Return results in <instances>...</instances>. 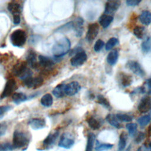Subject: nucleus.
Here are the masks:
<instances>
[{
	"instance_id": "obj_14",
	"label": "nucleus",
	"mask_w": 151,
	"mask_h": 151,
	"mask_svg": "<svg viewBox=\"0 0 151 151\" xmlns=\"http://www.w3.org/2000/svg\"><path fill=\"white\" fill-rule=\"evenodd\" d=\"M44 79L41 77H31L24 80V85L28 88H35L42 85Z\"/></svg>"
},
{
	"instance_id": "obj_32",
	"label": "nucleus",
	"mask_w": 151,
	"mask_h": 151,
	"mask_svg": "<svg viewBox=\"0 0 151 151\" xmlns=\"http://www.w3.org/2000/svg\"><path fill=\"white\" fill-rule=\"evenodd\" d=\"M97 102L104 106L106 109H107L109 110H111V107L109 101L107 100V99L103 96L101 94H98L97 96Z\"/></svg>"
},
{
	"instance_id": "obj_20",
	"label": "nucleus",
	"mask_w": 151,
	"mask_h": 151,
	"mask_svg": "<svg viewBox=\"0 0 151 151\" xmlns=\"http://www.w3.org/2000/svg\"><path fill=\"white\" fill-rule=\"evenodd\" d=\"M119 81L123 87L130 86L133 82V77L131 75L121 73L119 75Z\"/></svg>"
},
{
	"instance_id": "obj_23",
	"label": "nucleus",
	"mask_w": 151,
	"mask_h": 151,
	"mask_svg": "<svg viewBox=\"0 0 151 151\" xmlns=\"http://www.w3.org/2000/svg\"><path fill=\"white\" fill-rule=\"evenodd\" d=\"M65 85L60 84L57 85L52 90L53 95L57 98H62L65 95Z\"/></svg>"
},
{
	"instance_id": "obj_3",
	"label": "nucleus",
	"mask_w": 151,
	"mask_h": 151,
	"mask_svg": "<svg viewBox=\"0 0 151 151\" xmlns=\"http://www.w3.org/2000/svg\"><path fill=\"white\" fill-rule=\"evenodd\" d=\"M12 73L14 75L23 80L32 77V71L24 61L17 63L12 68Z\"/></svg>"
},
{
	"instance_id": "obj_50",
	"label": "nucleus",
	"mask_w": 151,
	"mask_h": 151,
	"mask_svg": "<svg viewBox=\"0 0 151 151\" xmlns=\"http://www.w3.org/2000/svg\"><path fill=\"white\" fill-rule=\"evenodd\" d=\"M150 148H151V141L149 142V146H148Z\"/></svg>"
},
{
	"instance_id": "obj_25",
	"label": "nucleus",
	"mask_w": 151,
	"mask_h": 151,
	"mask_svg": "<svg viewBox=\"0 0 151 151\" xmlns=\"http://www.w3.org/2000/svg\"><path fill=\"white\" fill-rule=\"evenodd\" d=\"M139 20L143 25H149L151 23V12L147 10L143 11L139 16Z\"/></svg>"
},
{
	"instance_id": "obj_40",
	"label": "nucleus",
	"mask_w": 151,
	"mask_h": 151,
	"mask_svg": "<svg viewBox=\"0 0 151 151\" xmlns=\"http://www.w3.org/2000/svg\"><path fill=\"white\" fill-rule=\"evenodd\" d=\"M71 29H73V21L62 25L61 27L58 28L57 29V31H60V32H65V31H68L71 30Z\"/></svg>"
},
{
	"instance_id": "obj_29",
	"label": "nucleus",
	"mask_w": 151,
	"mask_h": 151,
	"mask_svg": "<svg viewBox=\"0 0 151 151\" xmlns=\"http://www.w3.org/2000/svg\"><path fill=\"white\" fill-rule=\"evenodd\" d=\"M96 139V135L93 133H89L87 136V140L85 151H92Z\"/></svg>"
},
{
	"instance_id": "obj_4",
	"label": "nucleus",
	"mask_w": 151,
	"mask_h": 151,
	"mask_svg": "<svg viewBox=\"0 0 151 151\" xmlns=\"http://www.w3.org/2000/svg\"><path fill=\"white\" fill-rule=\"evenodd\" d=\"M27 35L25 31L18 29L14 31L10 35L9 39L13 46L16 47H22L27 41Z\"/></svg>"
},
{
	"instance_id": "obj_51",
	"label": "nucleus",
	"mask_w": 151,
	"mask_h": 151,
	"mask_svg": "<svg viewBox=\"0 0 151 151\" xmlns=\"http://www.w3.org/2000/svg\"><path fill=\"white\" fill-rule=\"evenodd\" d=\"M137 151H142V149H141V147L138 148V149L137 150Z\"/></svg>"
},
{
	"instance_id": "obj_49",
	"label": "nucleus",
	"mask_w": 151,
	"mask_h": 151,
	"mask_svg": "<svg viewBox=\"0 0 151 151\" xmlns=\"http://www.w3.org/2000/svg\"><path fill=\"white\" fill-rule=\"evenodd\" d=\"M148 133H149L150 136H151V126L149 127V129H148Z\"/></svg>"
},
{
	"instance_id": "obj_17",
	"label": "nucleus",
	"mask_w": 151,
	"mask_h": 151,
	"mask_svg": "<svg viewBox=\"0 0 151 151\" xmlns=\"http://www.w3.org/2000/svg\"><path fill=\"white\" fill-rule=\"evenodd\" d=\"M81 89L80 84L77 81H73L65 85V95L72 96L77 94Z\"/></svg>"
},
{
	"instance_id": "obj_34",
	"label": "nucleus",
	"mask_w": 151,
	"mask_h": 151,
	"mask_svg": "<svg viewBox=\"0 0 151 151\" xmlns=\"http://www.w3.org/2000/svg\"><path fill=\"white\" fill-rule=\"evenodd\" d=\"M151 121V116L150 114H146L139 117L137 120V123L141 127H145Z\"/></svg>"
},
{
	"instance_id": "obj_12",
	"label": "nucleus",
	"mask_w": 151,
	"mask_h": 151,
	"mask_svg": "<svg viewBox=\"0 0 151 151\" xmlns=\"http://www.w3.org/2000/svg\"><path fill=\"white\" fill-rule=\"evenodd\" d=\"M151 109V97L145 96L141 99L137 106V110L141 113H146Z\"/></svg>"
},
{
	"instance_id": "obj_31",
	"label": "nucleus",
	"mask_w": 151,
	"mask_h": 151,
	"mask_svg": "<svg viewBox=\"0 0 151 151\" xmlns=\"http://www.w3.org/2000/svg\"><path fill=\"white\" fill-rule=\"evenodd\" d=\"M142 51L145 54H148L151 52V37L146 38L141 44Z\"/></svg>"
},
{
	"instance_id": "obj_11",
	"label": "nucleus",
	"mask_w": 151,
	"mask_h": 151,
	"mask_svg": "<svg viewBox=\"0 0 151 151\" xmlns=\"http://www.w3.org/2000/svg\"><path fill=\"white\" fill-rule=\"evenodd\" d=\"M121 2L116 0H110L106 2L105 4L104 14L111 15L118 9L120 6Z\"/></svg>"
},
{
	"instance_id": "obj_47",
	"label": "nucleus",
	"mask_w": 151,
	"mask_h": 151,
	"mask_svg": "<svg viewBox=\"0 0 151 151\" xmlns=\"http://www.w3.org/2000/svg\"><path fill=\"white\" fill-rule=\"evenodd\" d=\"M146 85H147L148 88H149L150 90H151V77L146 80Z\"/></svg>"
},
{
	"instance_id": "obj_19",
	"label": "nucleus",
	"mask_w": 151,
	"mask_h": 151,
	"mask_svg": "<svg viewBox=\"0 0 151 151\" xmlns=\"http://www.w3.org/2000/svg\"><path fill=\"white\" fill-rule=\"evenodd\" d=\"M7 8H8V10L9 11V12L13 16L20 15V14L22 11V7L21 6L20 4L16 2H14V1L10 2L8 4Z\"/></svg>"
},
{
	"instance_id": "obj_16",
	"label": "nucleus",
	"mask_w": 151,
	"mask_h": 151,
	"mask_svg": "<svg viewBox=\"0 0 151 151\" xmlns=\"http://www.w3.org/2000/svg\"><path fill=\"white\" fill-rule=\"evenodd\" d=\"M38 65L45 69H50L54 65V61L52 58L42 55H38Z\"/></svg>"
},
{
	"instance_id": "obj_26",
	"label": "nucleus",
	"mask_w": 151,
	"mask_h": 151,
	"mask_svg": "<svg viewBox=\"0 0 151 151\" xmlns=\"http://www.w3.org/2000/svg\"><path fill=\"white\" fill-rule=\"evenodd\" d=\"M106 121L112 126L116 129L122 128V125L119 123V121L117 120L115 114H109L106 117Z\"/></svg>"
},
{
	"instance_id": "obj_33",
	"label": "nucleus",
	"mask_w": 151,
	"mask_h": 151,
	"mask_svg": "<svg viewBox=\"0 0 151 151\" xmlns=\"http://www.w3.org/2000/svg\"><path fill=\"white\" fill-rule=\"evenodd\" d=\"M113 144L110 143H100L98 140L96 141V146L95 147V151H104L111 149L113 147Z\"/></svg>"
},
{
	"instance_id": "obj_28",
	"label": "nucleus",
	"mask_w": 151,
	"mask_h": 151,
	"mask_svg": "<svg viewBox=\"0 0 151 151\" xmlns=\"http://www.w3.org/2000/svg\"><path fill=\"white\" fill-rule=\"evenodd\" d=\"M40 103L41 105H42L44 107H50L53 103V99L52 96L49 93H47L44 94L41 97Z\"/></svg>"
},
{
	"instance_id": "obj_30",
	"label": "nucleus",
	"mask_w": 151,
	"mask_h": 151,
	"mask_svg": "<svg viewBox=\"0 0 151 151\" xmlns=\"http://www.w3.org/2000/svg\"><path fill=\"white\" fill-rule=\"evenodd\" d=\"M127 134L124 132H122L119 136L118 143V151H123L126 146Z\"/></svg>"
},
{
	"instance_id": "obj_38",
	"label": "nucleus",
	"mask_w": 151,
	"mask_h": 151,
	"mask_svg": "<svg viewBox=\"0 0 151 151\" xmlns=\"http://www.w3.org/2000/svg\"><path fill=\"white\" fill-rule=\"evenodd\" d=\"M119 43V40L116 37H111L106 42L105 45V49L107 51L110 50L113 47L117 45Z\"/></svg>"
},
{
	"instance_id": "obj_44",
	"label": "nucleus",
	"mask_w": 151,
	"mask_h": 151,
	"mask_svg": "<svg viewBox=\"0 0 151 151\" xmlns=\"http://www.w3.org/2000/svg\"><path fill=\"white\" fill-rule=\"evenodd\" d=\"M12 107L9 105H4V106H0V116L3 115L8 111H9Z\"/></svg>"
},
{
	"instance_id": "obj_46",
	"label": "nucleus",
	"mask_w": 151,
	"mask_h": 151,
	"mask_svg": "<svg viewBox=\"0 0 151 151\" xmlns=\"http://www.w3.org/2000/svg\"><path fill=\"white\" fill-rule=\"evenodd\" d=\"M21 22L20 15H14L13 16V22L15 25L19 24Z\"/></svg>"
},
{
	"instance_id": "obj_2",
	"label": "nucleus",
	"mask_w": 151,
	"mask_h": 151,
	"mask_svg": "<svg viewBox=\"0 0 151 151\" xmlns=\"http://www.w3.org/2000/svg\"><path fill=\"white\" fill-rule=\"evenodd\" d=\"M29 141L30 136L28 133L19 130H15L14 131L12 145L14 149H24L25 147L27 149Z\"/></svg>"
},
{
	"instance_id": "obj_15",
	"label": "nucleus",
	"mask_w": 151,
	"mask_h": 151,
	"mask_svg": "<svg viewBox=\"0 0 151 151\" xmlns=\"http://www.w3.org/2000/svg\"><path fill=\"white\" fill-rule=\"evenodd\" d=\"M28 125L34 130H37L44 128L46 126L45 120L43 118H32L28 122Z\"/></svg>"
},
{
	"instance_id": "obj_6",
	"label": "nucleus",
	"mask_w": 151,
	"mask_h": 151,
	"mask_svg": "<svg viewBox=\"0 0 151 151\" xmlns=\"http://www.w3.org/2000/svg\"><path fill=\"white\" fill-rule=\"evenodd\" d=\"M17 88V85L15 80L13 78L9 79L4 87V88L1 93V99H4L6 98L11 94H13L14 91Z\"/></svg>"
},
{
	"instance_id": "obj_18",
	"label": "nucleus",
	"mask_w": 151,
	"mask_h": 151,
	"mask_svg": "<svg viewBox=\"0 0 151 151\" xmlns=\"http://www.w3.org/2000/svg\"><path fill=\"white\" fill-rule=\"evenodd\" d=\"M73 30L76 32V37H81L83 31V23L84 20L81 17L76 18L75 20L73 21Z\"/></svg>"
},
{
	"instance_id": "obj_27",
	"label": "nucleus",
	"mask_w": 151,
	"mask_h": 151,
	"mask_svg": "<svg viewBox=\"0 0 151 151\" xmlns=\"http://www.w3.org/2000/svg\"><path fill=\"white\" fill-rule=\"evenodd\" d=\"M12 99L14 103L19 104L27 100V96L23 93H14L12 96Z\"/></svg>"
},
{
	"instance_id": "obj_8",
	"label": "nucleus",
	"mask_w": 151,
	"mask_h": 151,
	"mask_svg": "<svg viewBox=\"0 0 151 151\" xmlns=\"http://www.w3.org/2000/svg\"><path fill=\"white\" fill-rule=\"evenodd\" d=\"M58 136L59 132L58 130L49 133L42 141V147H44L43 150H48L51 149L55 144Z\"/></svg>"
},
{
	"instance_id": "obj_1",
	"label": "nucleus",
	"mask_w": 151,
	"mask_h": 151,
	"mask_svg": "<svg viewBox=\"0 0 151 151\" xmlns=\"http://www.w3.org/2000/svg\"><path fill=\"white\" fill-rule=\"evenodd\" d=\"M71 47L70 40L67 37H63L57 40L52 47V52L56 58L62 57L67 54Z\"/></svg>"
},
{
	"instance_id": "obj_39",
	"label": "nucleus",
	"mask_w": 151,
	"mask_h": 151,
	"mask_svg": "<svg viewBox=\"0 0 151 151\" xmlns=\"http://www.w3.org/2000/svg\"><path fill=\"white\" fill-rule=\"evenodd\" d=\"M14 147L9 142H2L0 143V151H13Z\"/></svg>"
},
{
	"instance_id": "obj_10",
	"label": "nucleus",
	"mask_w": 151,
	"mask_h": 151,
	"mask_svg": "<svg viewBox=\"0 0 151 151\" xmlns=\"http://www.w3.org/2000/svg\"><path fill=\"white\" fill-rule=\"evenodd\" d=\"M99 31V26L97 23L90 24L88 27L86 38L88 42H91L96 38Z\"/></svg>"
},
{
	"instance_id": "obj_24",
	"label": "nucleus",
	"mask_w": 151,
	"mask_h": 151,
	"mask_svg": "<svg viewBox=\"0 0 151 151\" xmlns=\"http://www.w3.org/2000/svg\"><path fill=\"white\" fill-rule=\"evenodd\" d=\"M113 20V16L109 15H106V14H103L99 18V21L100 24L101 25V26L103 28H106L112 22Z\"/></svg>"
},
{
	"instance_id": "obj_48",
	"label": "nucleus",
	"mask_w": 151,
	"mask_h": 151,
	"mask_svg": "<svg viewBox=\"0 0 151 151\" xmlns=\"http://www.w3.org/2000/svg\"><path fill=\"white\" fill-rule=\"evenodd\" d=\"M143 151H151V148H150L149 146L148 147L145 146Z\"/></svg>"
},
{
	"instance_id": "obj_9",
	"label": "nucleus",
	"mask_w": 151,
	"mask_h": 151,
	"mask_svg": "<svg viewBox=\"0 0 151 151\" xmlns=\"http://www.w3.org/2000/svg\"><path fill=\"white\" fill-rule=\"evenodd\" d=\"M87 59V55L86 53L84 50H81L71 57L70 63L72 66L78 67L83 65L86 61Z\"/></svg>"
},
{
	"instance_id": "obj_37",
	"label": "nucleus",
	"mask_w": 151,
	"mask_h": 151,
	"mask_svg": "<svg viewBox=\"0 0 151 151\" xmlns=\"http://www.w3.org/2000/svg\"><path fill=\"white\" fill-rule=\"evenodd\" d=\"M116 116L119 121L123 122H130L133 119V117L132 116L127 114L118 113L116 114Z\"/></svg>"
},
{
	"instance_id": "obj_21",
	"label": "nucleus",
	"mask_w": 151,
	"mask_h": 151,
	"mask_svg": "<svg viewBox=\"0 0 151 151\" xmlns=\"http://www.w3.org/2000/svg\"><path fill=\"white\" fill-rule=\"evenodd\" d=\"M119 58V51L117 49L111 50L107 56V62L110 65H114L116 64Z\"/></svg>"
},
{
	"instance_id": "obj_42",
	"label": "nucleus",
	"mask_w": 151,
	"mask_h": 151,
	"mask_svg": "<svg viewBox=\"0 0 151 151\" xmlns=\"http://www.w3.org/2000/svg\"><path fill=\"white\" fill-rule=\"evenodd\" d=\"M145 134L142 132H140L139 133H137V134L135 137V139H134L135 143L137 144L140 143L145 139Z\"/></svg>"
},
{
	"instance_id": "obj_13",
	"label": "nucleus",
	"mask_w": 151,
	"mask_h": 151,
	"mask_svg": "<svg viewBox=\"0 0 151 151\" xmlns=\"http://www.w3.org/2000/svg\"><path fill=\"white\" fill-rule=\"evenodd\" d=\"M37 55L35 51L29 50L26 55V63L29 68L36 69L38 66Z\"/></svg>"
},
{
	"instance_id": "obj_7",
	"label": "nucleus",
	"mask_w": 151,
	"mask_h": 151,
	"mask_svg": "<svg viewBox=\"0 0 151 151\" xmlns=\"http://www.w3.org/2000/svg\"><path fill=\"white\" fill-rule=\"evenodd\" d=\"M126 67L132 71L134 74L141 77H144L146 74L145 70L143 69L141 65L136 61H128L126 64Z\"/></svg>"
},
{
	"instance_id": "obj_41",
	"label": "nucleus",
	"mask_w": 151,
	"mask_h": 151,
	"mask_svg": "<svg viewBox=\"0 0 151 151\" xmlns=\"http://www.w3.org/2000/svg\"><path fill=\"white\" fill-rule=\"evenodd\" d=\"M104 45V42L103 40L100 39L97 40V41L94 45V50L96 52H99L103 48Z\"/></svg>"
},
{
	"instance_id": "obj_22",
	"label": "nucleus",
	"mask_w": 151,
	"mask_h": 151,
	"mask_svg": "<svg viewBox=\"0 0 151 151\" xmlns=\"http://www.w3.org/2000/svg\"><path fill=\"white\" fill-rule=\"evenodd\" d=\"M86 121L89 127L94 130L99 129L101 127L102 124L100 120H99V119H96L95 117H93V116L88 117Z\"/></svg>"
},
{
	"instance_id": "obj_45",
	"label": "nucleus",
	"mask_w": 151,
	"mask_h": 151,
	"mask_svg": "<svg viewBox=\"0 0 151 151\" xmlns=\"http://www.w3.org/2000/svg\"><path fill=\"white\" fill-rule=\"evenodd\" d=\"M141 1L139 0H127L126 1V4L128 6H137L140 3Z\"/></svg>"
},
{
	"instance_id": "obj_36",
	"label": "nucleus",
	"mask_w": 151,
	"mask_h": 151,
	"mask_svg": "<svg viewBox=\"0 0 151 151\" xmlns=\"http://www.w3.org/2000/svg\"><path fill=\"white\" fill-rule=\"evenodd\" d=\"M126 127L129 132V134L130 136L133 137L135 135L137 129V125L134 123H129L126 124Z\"/></svg>"
},
{
	"instance_id": "obj_5",
	"label": "nucleus",
	"mask_w": 151,
	"mask_h": 151,
	"mask_svg": "<svg viewBox=\"0 0 151 151\" xmlns=\"http://www.w3.org/2000/svg\"><path fill=\"white\" fill-rule=\"evenodd\" d=\"M74 144V139L73 136L68 132L62 134L58 142V146L66 149H70Z\"/></svg>"
},
{
	"instance_id": "obj_35",
	"label": "nucleus",
	"mask_w": 151,
	"mask_h": 151,
	"mask_svg": "<svg viewBox=\"0 0 151 151\" xmlns=\"http://www.w3.org/2000/svg\"><path fill=\"white\" fill-rule=\"evenodd\" d=\"M133 34L138 39H143L145 35V27L137 25L133 29Z\"/></svg>"
},
{
	"instance_id": "obj_43",
	"label": "nucleus",
	"mask_w": 151,
	"mask_h": 151,
	"mask_svg": "<svg viewBox=\"0 0 151 151\" xmlns=\"http://www.w3.org/2000/svg\"><path fill=\"white\" fill-rule=\"evenodd\" d=\"M7 124L5 122L0 123V137L4 136L7 130Z\"/></svg>"
}]
</instances>
